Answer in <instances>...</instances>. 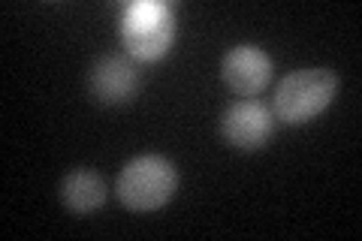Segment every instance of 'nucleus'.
Wrapping results in <instances>:
<instances>
[{
	"label": "nucleus",
	"mask_w": 362,
	"mask_h": 241,
	"mask_svg": "<svg viewBox=\"0 0 362 241\" xmlns=\"http://www.w3.org/2000/svg\"><path fill=\"white\" fill-rule=\"evenodd\" d=\"M335 90H338V76L332 70H323V66L296 70V73L284 76L278 85V94H275L278 121L290 124V127L308 124L335 100Z\"/></svg>",
	"instance_id": "2"
},
{
	"label": "nucleus",
	"mask_w": 362,
	"mask_h": 241,
	"mask_svg": "<svg viewBox=\"0 0 362 241\" xmlns=\"http://www.w3.org/2000/svg\"><path fill=\"white\" fill-rule=\"evenodd\" d=\"M121 33L136 61H160L175 42V16L166 4H136L124 16Z\"/></svg>",
	"instance_id": "3"
},
{
	"label": "nucleus",
	"mask_w": 362,
	"mask_h": 241,
	"mask_svg": "<svg viewBox=\"0 0 362 241\" xmlns=\"http://www.w3.org/2000/svg\"><path fill=\"white\" fill-rule=\"evenodd\" d=\"M88 88L94 94L97 102H106V106H121V102H130L136 97V88H139V73L127 57L118 54H106L90 66L88 76Z\"/></svg>",
	"instance_id": "5"
},
{
	"label": "nucleus",
	"mask_w": 362,
	"mask_h": 241,
	"mask_svg": "<svg viewBox=\"0 0 362 241\" xmlns=\"http://www.w3.org/2000/svg\"><path fill=\"white\" fill-rule=\"evenodd\" d=\"M272 78V61L257 45H235L223 57V82L239 97L259 94Z\"/></svg>",
	"instance_id": "6"
},
{
	"label": "nucleus",
	"mask_w": 362,
	"mask_h": 241,
	"mask_svg": "<svg viewBox=\"0 0 362 241\" xmlns=\"http://www.w3.org/2000/svg\"><path fill=\"white\" fill-rule=\"evenodd\" d=\"M221 133L239 151H259L275 133V118L272 112L257 100L233 102L221 118Z\"/></svg>",
	"instance_id": "4"
},
{
	"label": "nucleus",
	"mask_w": 362,
	"mask_h": 241,
	"mask_svg": "<svg viewBox=\"0 0 362 241\" xmlns=\"http://www.w3.org/2000/svg\"><path fill=\"white\" fill-rule=\"evenodd\" d=\"M109 196L106 181L94 169H76L61 181V199L76 214H94Z\"/></svg>",
	"instance_id": "7"
},
{
	"label": "nucleus",
	"mask_w": 362,
	"mask_h": 241,
	"mask_svg": "<svg viewBox=\"0 0 362 241\" xmlns=\"http://www.w3.org/2000/svg\"><path fill=\"white\" fill-rule=\"evenodd\" d=\"M178 190V172L166 157L145 154L130 160L118 175V199L130 211H157Z\"/></svg>",
	"instance_id": "1"
}]
</instances>
